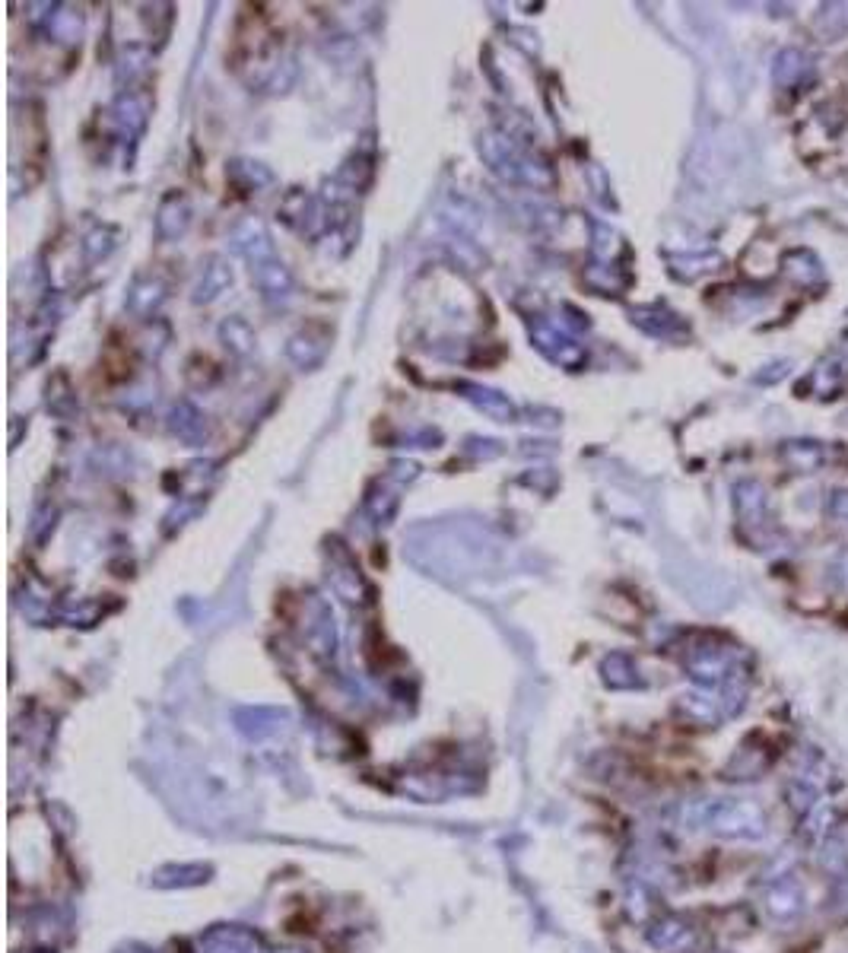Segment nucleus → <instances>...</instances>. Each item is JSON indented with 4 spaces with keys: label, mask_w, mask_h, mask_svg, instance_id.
I'll use <instances>...</instances> for the list:
<instances>
[{
    "label": "nucleus",
    "mask_w": 848,
    "mask_h": 953,
    "mask_svg": "<svg viewBox=\"0 0 848 953\" xmlns=\"http://www.w3.org/2000/svg\"><path fill=\"white\" fill-rule=\"evenodd\" d=\"M782 452H785L788 464L795 467V471L810 474V471H820V467L826 464L829 448L823 442H788Z\"/></svg>",
    "instance_id": "2"
},
{
    "label": "nucleus",
    "mask_w": 848,
    "mask_h": 953,
    "mask_svg": "<svg viewBox=\"0 0 848 953\" xmlns=\"http://www.w3.org/2000/svg\"><path fill=\"white\" fill-rule=\"evenodd\" d=\"M775 83L779 86H798L807 74H810V58L801 48H785L779 58H775Z\"/></svg>",
    "instance_id": "3"
},
{
    "label": "nucleus",
    "mask_w": 848,
    "mask_h": 953,
    "mask_svg": "<svg viewBox=\"0 0 848 953\" xmlns=\"http://www.w3.org/2000/svg\"><path fill=\"white\" fill-rule=\"evenodd\" d=\"M833 512H836V515H848V493H836V499H833Z\"/></svg>",
    "instance_id": "4"
},
{
    "label": "nucleus",
    "mask_w": 848,
    "mask_h": 953,
    "mask_svg": "<svg viewBox=\"0 0 848 953\" xmlns=\"http://www.w3.org/2000/svg\"><path fill=\"white\" fill-rule=\"evenodd\" d=\"M807 385L814 388V394H817V398H823V401L839 398V394L848 388V363H845L842 356L823 359V363H820L814 372H810Z\"/></svg>",
    "instance_id": "1"
}]
</instances>
